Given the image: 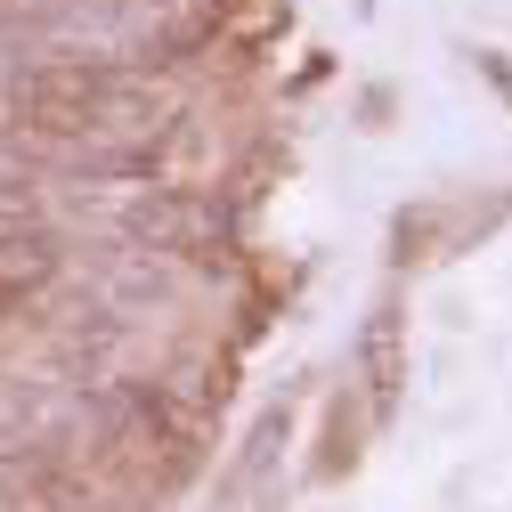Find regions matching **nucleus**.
<instances>
[{"label":"nucleus","mask_w":512,"mask_h":512,"mask_svg":"<svg viewBox=\"0 0 512 512\" xmlns=\"http://www.w3.org/2000/svg\"><path fill=\"white\" fill-rule=\"evenodd\" d=\"M9 106L25 131L66 139V147H147L179 114V90L155 82L147 66H106V57H57L25 66L9 82Z\"/></svg>","instance_id":"1"},{"label":"nucleus","mask_w":512,"mask_h":512,"mask_svg":"<svg viewBox=\"0 0 512 512\" xmlns=\"http://www.w3.org/2000/svg\"><path fill=\"white\" fill-rule=\"evenodd\" d=\"M114 236L147 252V261H196V252H212L228 236V212L212 196H187V187H139L114 212Z\"/></svg>","instance_id":"2"},{"label":"nucleus","mask_w":512,"mask_h":512,"mask_svg":"<svg viewBox=\"0 0 512 512\" xmlns=\"http://www.w3.org/2000/svg\"><path fill=\"white\" fill-rule=\"evenodd\" d=\"M358 382H366L374 415L399 407V391H407V309L399 301L366 309V326H358Z\"/></svg>","instance_id":"3"},{"label":"nucleus","mask_w":512,"mask_h":512,"mask_svg":"<svg viewBox=\"0 0 512 512\" xmlns=\"http://www.w3.org/2000/svg\"><path fill=\"white\" fill-rule=\"evenodd\" d=\"M57 269H66V261H57V236L49 228H0V293H41Z\"/></svg>","instance_id":"4"},{"label":"nucleus","mask_w":512,"mask_h":512,"mask_svg":"<svg viewBox=\"0 0 512 512\" xmlns=\"http://www.w3.org/2000/svg\"><path fill=\"white\" fill-rule=\"evenodd\" d=\"M480 74H488V82H496V90L512 98V66H504V57H496V49H480Z\"/></svg>","instance_id":"5"}]
</instances>
